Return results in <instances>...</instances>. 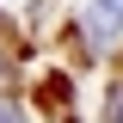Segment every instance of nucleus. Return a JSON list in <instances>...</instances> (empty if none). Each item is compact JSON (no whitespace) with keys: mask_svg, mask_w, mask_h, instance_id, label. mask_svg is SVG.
<instances>
[{"mask_svg":"<svg viewBox=\"0 0 123 123\" xmlns=\"http://www.w3.org/2000/svg\"><path fill=\"white\" fill-rule=\"evenodd\" d=\"M111 123H123V86H111V111H105Z\"/></svg>","mask_w":123,"mask_h":123,"instance_id":"nucleus-3","label":"nucleus"},{"mask_svg":"<svg viewBox=\"0 0 123 123\" xmlns=\"http://www.w3.org/2000/svg\"><path fill=\"white\" fill-rule=\"evenodd\" d=\"M0 123H25V111H18L12 98H0Z\"/></svg>","mask_w":123,"mask_h":123,"instance_id":"nucleus-2","label":"nucleus"},{"mask_svg":"<svg viewBox=\"0 0 123 123\" xmlns=\"http://www.w3.org/2000/svg\"><path fill=\"white\" fill-rule=\"evenodd\" d=\"M0 74H6V62H0Z\"/></svg>","mask_w":123,"mask_h":123,"instance_id":"nucleus-4","label":"nucleus"},{"mask_svg":"<svg viewBox=\"0 0 123 123\" xmlns=\"http://www.w3.org/2000/svg\"><path fill=\"white\" fill-rule=\"evenodd\" d=\"M80 25H86V37H92V43L105 49L111 37H117V31H123V0H92V6H86V18H80Z\"/></svg>","mask_w":123,"mask_h":123,"instance_id":"nucleus-1","label":"nucleus"}]
</instances>
